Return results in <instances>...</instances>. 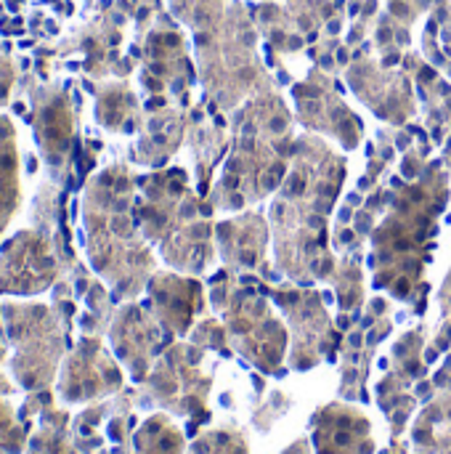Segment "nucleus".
<instances>
[{
    "mask_svg": "<svg viewBox=\"0 0 451 454\" xmlns=\"http://www.w3.org/2000/svg\"><path fill=\"white\" fill-rule=\"evenodd\" d=\"M58 189L43 181L32 194L29 226L19 229L0 247V293L35 298L48 293L74 266L69 239L58 226Z\"/></svg>",
    "mask_w": 451,
    "mask_h": 454,
    "instance_id": "obj_1",
    "label": "nucleus"
},
{
    "mask_svg": "<svg viewBox=\"0 0 451 454\" xmlns=\"http://www.w3.org/2000/svg\"><path fill=\"white\" fill-rule=\"evenodd\" d=\"M5 335L11 343L8 370L13 383L27 391H48L66 354L69 327L53 303H0Z\"/></svg>",
    "mask_w": 451,
    "mask_h": 454,
    "instance_id": "obj_2",
    "label": "nucleus"
},
{
    "mask_svg": "<svg viewBox=\"0 0 451 454\" xmlns=\"http://www.w3.org/2000/svg\"><path fill=\"white\" fill-rule=\"evenodd\" d=\"M19 85L27 93V112L21 114L32 128L40 162L56 184H72L80 141L74 133V101L66 85H51L35 74H24Z\"/></svg>",
    "mask_w": 451,
    "mask_h": 454,
    "instance_id": "obj_3",
    "label": "nucleus"
},
{
    "mask_svg": "<svg viewBox=\"0 0 451 454\" xmlns=\"http://www.w3.org/2000/svg\"><path fill=\"white\" fill-rule=\"evenodd\" d=\"M120 383H122V375L106 356L104 346L96 338L82 335L77 346L61 362L56 396L64 404H85L104 394L117 391Z\"/></svg>",
    "mask_w": 451,
    "mask_h": 454,
    "instance_id": "obj_4",
    "label": "nucleus"
},
{
    "mask_svg": "<svg viewBox=\"0 0 451 454\" xmlns=\"http://www.w3.org/2000/svg\"><path fill=\"white\" fill-rule=\"evenodd\" d=\"M128 428L117 404L88 407L72 420V436L82 454H125Z\"/></svg>",
    "mask_w": 451,
    "mask_h": 454,
    "instance_id": "obj_5",
    "label": "nucleus"
},
{
    "mask_svg": "<svg viewBox=\"0 0 451 454\" xmlns=\"http://www.w3.org/2000/svg\"><path fill=\"white\" fill-rule=\"evenodd\" d=\"M21 205V165L16 149V125L0 112V237Z\"/></svg>",
    "mask_w": 451,
    "mask_h": 454,
    "instance_id": "obj_6",
    "label": "nucleus"
},
{
    "mask_svg": "<svg viewBox=\"0 0 451 454\" xmlns=\"http://www.w3.org/2000/svg\"><path fill=\"white\" fill-rule=\"evenodd\" d=\"M69 412L58 410L53 402L40 410V415L32 420V434L27 442L24 454H82L74 444Z\"/></svg>",
    "mask_w": 451,
    "mask_h": 454,
    "instance_id": "obj_7",
    "label": "nucleus"
},
{
    "mask_svg": "<svg viewBox=\"0 0 451 454\" xmlns=\"http://www.w3.org/2000/svg\"><path fill=\"white\" fill-rule=\"evenodd\" d=\"M29 442V426L19 418V410L0 399V454H24Z\"/></svg>",
    "mask_w": 451,
    "mask_h": 454,
    "instance_id": "obj_8",
    "label": "nucleus"
},
{
    "mask_svg": "<svg viewBox=\"0 0 451 454\" xmlns=\"http://www.w3.org/2000/svg\"><path fill=\"white\" fill-rule=\"evenodd\" d=\"M19 67L8 51L0 48V109H5L13 101L16 85H19Z\"/></svg>",
    "mask_w": 451,
    "mask_h": 454,
    "instance_id": "obj_9",
    "label": "nucleus"
},
{
    "mask_svg": "<svg viewBox=\"0 0 451 454\" xmlns=\"http://www.w3.org/2000/svg\"><path fill=\"white\" fill-rule=\"evenodd\" d=\"M8 348H11V343H8V335H5V325H3V311H0V399H8V396H13V391L19 388V386H13L8 378H5V372H3V367L8 364Z\"/></svg>",
    "mask_w": 451,
    "mask_h": 454,
    "instance_id": "obj_10",
    "label": "nucleus"
}]
</instances>
